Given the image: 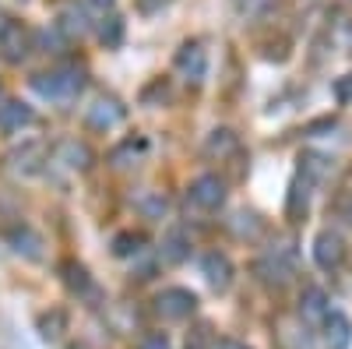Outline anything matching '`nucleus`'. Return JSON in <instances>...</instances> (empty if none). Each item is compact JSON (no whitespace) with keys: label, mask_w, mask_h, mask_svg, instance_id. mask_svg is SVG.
<instances>
[{"label":"nucleus","mask_w":352,"mask_h":349,"mask_svg":"<svg viewBox=\"0 0 352 349\" xmlns=\"http://www.w3.org/2000/svg\"><path fill=\"white\" fill-rule=\"evenodd\" d=\"M32 89L43 99H74L85 89V71L81 67H71V64L39 71V74H32Z\"/></svg>","instance_id":"1"},{"label":"nucleus","mask_w":352,"mask_h":349,"mask_svg":"<svg viewBox=\"0 0 352 349\" xmlns=\"http://www.w3.org/2000/svg\"><path fill=\"white\" fill-rule=\"evenodd\" d=\"M254 275L272 289H285L292 275H296V257H292L289 247H272L268 254H261L254 261Z\"/></svg>","instance_id":"2"},{"label":"nucleus","mask_w":352,"mask_h":349,"mask_svg":"<svg viewBox=\"0 0 352 349\" xmlns=\"http://www.w3.org/2000/svg\"><path fill=\"white\" fill-rule=\"evenodd\" d=\"M60 279H64V286H67V293H71V297H78L81 304L99 307V304L106 300L102 286H99L92 275H88V268L81 265V261H74V257L60 261Z\"/></svg>","instance_id":"3"},{"label":"nucleus","mask_w":352,"mask_h":349,"mask_svg":"<svg viewBox=\"0 0 352 349\" xmlns=\"http://www.w3.org/2000/svg\"><path fill=\"white\" fill-rule=\"evenodd\" d=\"M187 201L201 212H219L226 205V180L215 173H201L197 180H190L187 187Z\"/></svg>","instance_id":"4"},{"label":"nucleus","mask_w":352,"mask_h":349,"mask_svg":"<svg viewBox=\"0 0 352 349\" xmlns=\"http://www.w3.org/2000/svg\"><path fill=\"white\" fill-rule=\"evenodd\" d=\"M194 310H197V297L184 286H169L155 297V314L162 321H187Z\"/></svg>","instance_id":"5"},{"label":"nucleus","mask_w":352,"mask_h":349,"mask_svg":"<svg viewBox=\"0 0 352 349\" xmlns=\"http://www.w3.org/2000/svg\"><path fill=\"white\" fill-rule=\"evenodd\" d=\"M345 240L338 237L335 229H320L317 237H314V261H317V268H324V272H338L345 265Z\"/></svg>","instance_id":"6"},{"label":"nucleus","mask_w":352,"mask_h":349,"mask_svg":"<svg viewBox=\"0 0 352 349\" xmlns=\"http://www.w3.org/2000/svg\"><path fill=\"white\" fill-rule=\"evenodd\" d=\"M176 71H180L187 81L201 85L204 78H208V50H204L197 39H187L180 50H176Z\"/></svg>","instance_id":"7"},{"label":"nucleus","mask_w":352,"mask_h":349,"mask_svg":"<svg viewBox=\"0 0 352 349\" xmlns=\"http://www.w3.org/2000/svg\"><path fill=\"white\" fill-rule=\"evenodd\" d=\"M124 116H127V106H124L120 99L102 96V99H96L92 106H88L85 120H88V127H96V131H113L116 124L124 120Z\"/></svg>","instance_id":"8"},{"label":"nucleus","mask_w":352,"mask_h":349,"mask_svg":"<svg viewBox=\"0 0 352 349\" xmlns=\"http://www.w3.org/2000/svg\"><path fill=\"white\" fill-rule=\"evenodd\" d=\"M8 162H11L14 173H21V177H32V173H39L50 162V149H46L43 141H25L21 149H14L8 156Z\"/></svg>","instance_id":"9"},{"label":"nucleus","mask_w":352,"mask_h":349,"mask_svg":"<svg viewBox=\"0 0 352 349\" xmlns=\"http://www.w3.org/2000/svg\"><path fill=\"white\" fill-rule=\"evenodd\" d=\"M36 124V109L21 99H0V134H18Z\"/></svg>","instance_id":"10"},{"label":"nucleus","mask_w":352,"mask_h":349,"mask_svg":"<svg viewBox=\"0 0 352 349\" xmlns=\"http://www.w3.org/2000/svg\"><path fill=\"white\" fill-rule=\"evenodd\" d=\"M201 275H204V282H208L215 293H226V289L232 286V261L222 251H208L201 257Z\"/></svg>","instance_id":"11"},{"label":"nucleus","mask_w":352,"mask_h":349,"mask_svg":"<svg viewBox=\"0 0 352 349\" xmlns=\"http://www.w3.org/2000/svg\"><path fill=\"white\" fill-rule=\"evenodd\" d=\"M28 50H32V32L28 28H21L18 21H11V28L4 32V39H0V56H4L8 64H21Z\"/></svg>","instance_id":"12"},{"label":"nucleus","mask_w":352,"mask_h":349,"mask_svg":"<svg viewBox=\"0 0 352 349\" xmlns=\"http://www.w3.org/2000/svg\"><path fill=\"white\" fill-rule=\"evenodd\" d=\"M328 314H331L328 293L320 286H307L303 297H300V317H303V325H320Z\"/></svg>","instance_id":"13"},{"label":"nucleus","mask_w":352,"mask_h":349,"mask_svg":"<svg viewBox=\"0 0 352 349\" xmlns=\"http://www.w3.org/2000/svg\"><path fill=\"white\" fill-rule=\"evenodd\" d=\"M8 244H11L14 254H21V257H28V261H39V257H43V237H39L32 226H14V229L8 233Z\"/></svg>","instance_id":"14"},{"label":"nucleus","mask_w":352,"mask_h":349,"mask_svg":"<svg viewBox=\"0 0 352 349\" xmlns=\"http://www.w3.org/2000/svg\"><path fill=\"white\" fill-rule=\"evenodd\" d=\"M320 328H324V346L328 349H349V342H352V321H349L342 310H331L324 321H320Z\"/></svg>","instance_id":"15"},{"label":"nucleus","mask_w":352,"mask_h":349,"mask_svg":"<svg viewBox=\"0 0 352 349\" xmlns=\"http://www.w3.org/2000/svg\"><path fill=\"white\" fill-rule=\"evenodd\" d=\"M56 162H64L67 169H78V173H85L88 166H92V149L88 145H81V141H74V138H67V141H60L56 145Z\"/></svg>","instance_id":"16"},{"label":"nucleus","mask_w":352,"mask_h":349,"mask_svg":"<svg viewBox=\"0 0 352 349\" xmlns=\"http://www.w3.org/2000/svg\"><path fill=\"white\" fill-rule=\"evenodd\" d=\"M190 257V237L180 229H173L162 237V251H159V261L162 265H180V261Z\"/></svg>","instance_id":"17"},{"label":"nucleus","mask_w":352,"mask_h":349,"mask_svg":"<svg viewBox=\"0 0 352 349\" xmlns=\"http://www.w3.org/2000/svg\"><path fill=\"white\" fill-rule=\"evenodd\" d=\"M36 328H39V339H43V342L64 339V332H67V310H60V307L43 310V314L36 317Z\"/></svg>","instance_id":"18"},{"label":"nucleus","mask_w":352,"mask_h":349,"mask_svg":"<svg viewBox=\"0 0 352 349\" xmlns=\"http://www.w3.org/2000/svg\"><path fill=\"white\" fill-rule=\"evenodd\" d=\"M328 173H331V159H328V156H320V152H303V156H300V173H296V177L307 180L310 187L320 184Z\"/></svg>","instance_id":"19"},{"label":"nucleus","mask_w":352,"mask_h":349,"mask_svg":"<svg viewBox=\"0 0 352 349\" xmlns=\"http://www.w3.org/2000/svg\"><path fill=\"white\" fill-rule=\"evenodd\" d=\"M56 28H60V32L67 36V39H81L88 28H92V21H88V11L85 8H64L60 11V18H56Z\"/></svg>","instance_id":"20"},{"label":"nucleus","mask_w":352,"mask_h":349,"mask_svg":"<svg viewBox=\"0 0 352 349\" xmlns=\"http://www.w3.org/2000/svg\"><path fill=\"white\" fill-rule=\"evenodd\" d=\"M236 149H240V138L232 134L229 127L212 131V134H208V141H204V156H208V159H226V156H232Z\"/></svg>","instance_id":"21"},{"label":"nucleus","mask_w":352,"mask_h":349,"mask_svg":"<svg viewBox=\"0 0 352 349\" xmlns=\"http://www.w3.org/2000/svg\"><path fill=\"white\" fill-rule=\"evenodd\" d=\"M307 205H310V184L296 177V180L289 184V198H285V215H289L292 222H300V219L307 215Z\"/></svg>","instance_id":"22"},{"label":"nucleus","mask_w":352,"mask_h":349,"mask_svg":"<svg viewBox=\"0 0 352 349\" xmlns=\"http://www.w3.org/2000/svg\"><path fill=\"white\" fill-rule=\"evenodd\" d=\"M144 251V233H134V229H124L113 237V254L116 257H138Z\"/></svg>","instance_id":"23"},{"label":"nucleus","mask_w":352,"mask_h":349,"mask_svg":"<svg viewBox=\"0 0 352 349\" xmlns=\"http://www.w3.org/2000/svg\"><path fill=\"white\" fill-rule=\"evenodd\" d=\"M67 36L60 32V28H39V32H32V46H39V50H46V53H64L67 50Z\"/></svg>","instance_id":"24"},{"label":"nucleus","mask_w":352,"mask_h":349,"mask_svg":"<svg viewBox=\"0 0 352 349\" xmlns=\"http://www.w3.org/2000/svg\"><path fill=\"white\" fill-rule=\"evenodd\" d=\"M99 39L102 46H120L124 43V18L120 14H109L99 21Z\"/></svg>","instance_id":"25"},{"label":"nucleus","mask_w":352,"mask_h":349,"mask_svg":"<svg viewBox=\"0 0 352 349\" xmlns=\"http://www.w3.org/2000/svg\"><path fill=\"white\" fill-rule=\"evenodd\" d=\"M141 152H144V141H124V145H116V149L109 152V162H113L116 169H124V166H131Z\"/></svg>","instance_id":"26"},{"label":"nucleus","mask_w":352,"mask_h":349,"mask_svg":"<svg viewBox=\"0 0 352 349\" xmlns=\"http://www.w3.org/2000/svg\"><path fill=\"white\" fill-rule=\"evenodd\" d=\"M331 96H335L342 106H345V103H352V71L331 81Z\"/></svg>","instance_id":"27"},{"label":"nucleus","mask_w":352,"mask_h":349,"mask_svg":"<svg viewBox=\"0 0 352 349\" xmlns=\"http://www.w3.org/2000/svg\"><path fill=\"white\" fill-rule=\"evenodd\" d=\"M81 8L88 11V18H106V11L113 14V0H81Z\"/></svg>","instance_id":"28"},{"label":"nucleus","mask_w":352,"mask_h":349,"mask_svg":"<svg viewBox=\"0 0 352 349\" xmlns=\"http://www.w3.org/2000/svg\"><path fill=\"white\" fill-rule=\"evenodd\" d=\"M275 4V0H240V11L247 14V18H257V14H264Z\"/></svg>","instance_id":"29"},{"label":"nucleus","mask_w":352,"mask_h":349,"mask_svg":"<svg viewBox=\"0 0 352 349\" xmlns=\"http://www.w3.org/2000/svg\"><path fill=\"white\" fill-rule=\"evenodd\" d=\"M141 349H173V342H169L162 332H152V335H144Z\"/></svg>","instance_id":"30"},{"label":"nucleus","mask_w":352,"mask_h":349,"mask_svg":"<svg viewBox=\"0 0 352 349\" xmlns=\"http://www.w3.org/2000/svg\"><path fill=\"white\" fill-rule=\"evenodd\" d=\"M166 4H173V0H138V11H141V14H155V11H162Z\"/></svg>","instance_id":"31"},{"label":"nucleus","mask_w":352,"mask_h":349,"mask_svg":"<svg viewBox=\"0 0 352 349\" xmlns=\"http://www.w3.org/2000/svg\"><path fill=\"white\" fill-rule=\"evenodd\" d=\"M215 349H250L247 342H240V339H219L215 342Z\"/></svg>","instance_id":"32"},{"label":"nucleus","mask_w":352,"mask_h":349,"mask_svg":"<svg viewBox=\"0 0 352 349\" xmlns=\"http://www.w3.org/2000/svg\"><path fill=\"white\" fill-rule=\"evenodd\" d=\"M342 219H349V222H352V194L342 201Z\"/></svg>","instance_id":"33"},{"label":"nucleus","mask_w":352,"mask_h":349,"mask_svg":"<svg viewBox=\"0 0 352 349\" xmlns=\"http://www.w3.org/2000/svg\"><path fill=\"white\" fill-rule=\"evenodd\" d=\"M8 28H11V18H8V14H0V39H4Z\"/></svg>","instance_id":"34"},{"label":"nucleus","mask_w":352,"mask_h":349,"mask_svg":"<svg viewBox=\"0 0 352 349\" xmlns=\"http://www.w3.org/2000/svg\"><path fill=\"white\" fill-rule=\"evenodd\" d=\"M0 99H4V89H0Z\"/></svg>","instance_id":"35"}]
</instances>
